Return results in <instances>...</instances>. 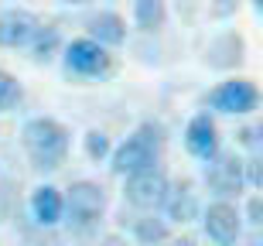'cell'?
<instances>
[{
  "mask_svg": "<svg viewBox=\"0 0 263 246\" xmlns=\"http://www.w3.org/2000/svg\"><path fill=\"white\" fill-rule=\"evenodd\" d=\"M21 140H24V150H28L31 164L38 171H55V167L65 164L68 158V127L59 123L55 117H34L24 123L21 130Z\"/></svg>",
  "mask_w": 263,
  "mask_h": 246,
  "instance_id": "1",
  "label": "cell"
},
{
  "mask_svg": "<svg viewBox=\"0 0 263 246\" xmlns=\"http://www.w3.org/2000/svg\"><path fill=\"white\" fill-rule=\"evenodd\" d=\"M161 150H164V130L157 127V123H151V120H144V123L109 154V171L117 178L140 175L147 167L161 164Z\"/></svg>",
  "mask_w": 263,
  "mask_h": 246,
  "instance_id": "2",
  "label": "cell"
},
{
  "mask_svg": "<svg viewBox=\"0 0 263 246\" xmlns=\"http://www.w3.org/2000/svg\"><path fill=\"white\" fill-rule=\"evenodd\" d=\"M106 212V188L96 181H72L65 195V222L76 236H92Z\"/></svg>",
  "mask_w": 263,
  "mask_h": 246,
  "instance_id": "3",
  "label": "cell"
},
{
  "mask_svg": "<svg viewBox=\"0 0 263 246\" xmlns=\"http://www.w3.org/2000/svg\"><path fill=\"white\" fill-rule=\"evenodd\" d=\"M167 192H171V178L157 167H147L140 175H130L127 185H123V198H127L134 209L140 212H157V209H164L167 202Z\"/></svg>",
  "mask_w": 263,
  "mask_h": 246,
  "instance_id": "4",
  "label": "cell"
},
{
  "mask_svg": "<svg viewBox=\"0 0 263 246\" xmlns=\"http://www.w3.org/2000/svg\"><path fill=\"white\" fill-rule=\"evenodd\" d=\"M65 69L82 79H99V75H109L113 55L106 51V45H99L96 38L86 34V38H76L65 45Z\"/></svg>",
  "mask_w": 263,
  "mask_h": 246,
  "instance_id": "5",
  "label": "cell"
},
{
  "mask_svg": "<svg viewBox=\"0 0 263 246\" xmlns=\"http://www.w3.org/2000/svg\"><path fill=\"white\" fill-rule=\"evenodd\" d=\"M205 185L219 198H233L246 185V161L236 150H219L212 161H205Z\"/></svg>",
  "mask_w": 263,
  "mask_h": 246,
  "instance_id": "6",
  "label": "cell"
},
{
  "mask_svg": "<svg viewBox=\"0 0 263 246\" xmlns=\"http://www.w3.org/2000/svg\"><path fill=\"white\" fill-rule=\"evenodd\" d=\"M215 113H229V117H246L260 109V89L250 79H226L209 92L205 99Z\"/></svg>",
  "mask_w": 263,
  "mask_h": 246,
  "instance_id": "7",
  "label": "cell"
},
{
  "mask_svg": "<svg viewBox=\"0 0 263 246\" xmlns=\"http://www.w3.org/2000/svg\"><path fill=\"white\" fill-rule=\"evenodd\" d=\"M202 226L209 233V239H215L219 246H233L243 233V216L236 212L229 198H219L209 209H202Z\"/></svg>",
  "mask_w": 263,
  "mask_h": 246,
  "instance_id": "8",
  "label": "cell"
},
{
  "mask_svg": "<svg viewBox=\"0 0 263 246\" xmlns=\"http://www.w3.org/2000/svg\"><path fill=\"white\" fill-rule=\"evenodd\" d=\"M185 147L192 158L198 161H212L219 154V127L209 113H195L185 127Z\"/></svg>",
  "mask_w": 263,
  "mask_h": 246,
  "instance_id": "9",
  "label": "cell"
},
{
  "mask_svg": "<svg viewBox=\"0 0 263 246\" xmlns=\"http://www.w3.org/2000/svg\"><path fill=\"white\" fill-rule=\"evenodd\" d=\"M38 28H41V21L31 10H21V7L0 10V48H24V45H31Z\"/></svg>",
  "mask_w": 263,
  "mask_h": 246,
  "instance_id": "10",
  "label": "cell"
},
{
  "mask_svg": "<svg viewBox=\"0 0 263 246\" xmlns=\"http://www.w3.org/2000/svg\"><path fill=\"white\" fill-rule=\"evenodd\" d=\"M164 212L171 222H192V219L202 216V205H198V195H195V188H192V181H171Z\"/></svg>",
  "mask_w": 263,
  "mask_h": 246,
  "instance_id": "11",
  "label": "cell"
},
{
  "mask_svg": "<svg viewBox=\"0 0 263 246\" xmlns=\"http://www.w3.org/2000/svg\"><path fill=\"white\" fill-rule=\"evenodd\" d=\"M31 216L38 219L41 226H55L65 216V195L55 185H38L31 192Z\"/></svg>",
  "mask_w": 263,
  "mask_h": 246,
  "instance_id": "12",
  "label": "cell"
},
{
  "mask_svg": "<svg viewBox=\"0 0 263 246\" xmlns=\"http://www.w3.org/2000/svg\"><path fill=\"white\" fill-rule=\"evenodd\" d=\"M89 38H96L99 45H106V48H117V45H123V38H127V24H123V17L113 14V10L92 14V17H89Z\"/></svg>",
  "mask_w": 263,
  "mask_h": 246,
  "instance_id": "13",
  "label": "cell"
},
{
  "mask_svg": "<svg viewBox=\"0 0 263 246\" xmlns=\"http://www.w3.org/2000/svg\"><path fill=\"white\" fill-rule=\"evenodd\" d=\"M134 21L140 31H161L167 21L164 0H137L134 4Z\"/></svg>",
  "mask_w": 263,
  "mask_h": 246,
  "instance_id": "14",
  "label": "cell"
},
{
  "mask_svg": "<svg viewBox=\"0 0 263 246\" xmlns=\"http://www.w3.org/2000/svg\"><path fill=\"white\" fill-rule=\"evenodd\" d=\"M31 59L34 62H48L55 51L62 48V31L55 28V24H41L38 31H34V38H31Z\"/></svg>",
  "mask_w": 263,
  "mask_h": 246,
  "instance_id": "15",
  "label": "cell"
},
{
  "mask_svg": "<svg viewBox=\"0 0 263 246\" xmlns=\"http://www.w3.org/2000/svg\"><path fill=\"white\" fill-rule=\"evenodd\" d=\"M134 236L140 246H157V243H167V222L164 219H157V216H140L134 219Z\"/></svg>",
  "mask_w": 263,
  "mask_h": 246,
  "instance_id": "16",
  "label": "cell"
},
{
  "mask_svg": "<svg viewBox=\"0 0 263 246\" xmlns=\"http://www.w3.org/2000/svg\"><path fill=\"white\" fill-rule=\"evenodd\" d=\"M21 99H24V89L21 82L10 75V72L0 69V113H10V109L21 106Z\"/></svg>",
  "mask_w": 263,
  "mask_h": 246,
  "instance_id": "17",
  "label": "cell"
},
{
  "mask_svg": "<svg viewBox=\"0 0 263 246\" xmlns=\"http://www.w3.org/2000/svg\"><path fill=\"white\" fill-rule=\"evenodd\" d=\"M82 144H86L89 161H103V158L113 154V144H109V137L103 134V130H89L86 137H82Z\"/></svg>",
  "mask_w": 263,
  "mask_h": 246,
  "instance_id": "18",
  "label": "cell"
},
{
  "mask_svg": "<svg viewBox=\"0 0 263 246\" xmlns=\"http://www.w3.org/2000/svg\"><path fill=\"white\" fill-rule=\"evenodd\" d=\"M239 144L246 150H253V154H263V120H256V123L239 130Z\"/></svg>",
  "mask_w": 263,
  "mask_h": 246,
  "instance_id": "19",
  "label": "cell"
},
{
  "mask_svg": "<svg viewBox=\"0 0 263 246\" xmlns=\"http://www.w3.org/2000/svg\"><path fill=\"white\" fill-rule=\"evenodd\" d=\"M246 185H253L256 192H263V154H253L246 161Z\"/></svg>",
  "mask_w": 263,
  "mask_h": 246,
  "instance_id": "20",
  "label": "cell"
},
{
  "mask_svg": "<svg viewBox=\"0 0 263 246\" xmlns=\"http://www.w3.org/2000/svg\"><path fill=\"white\" fill-rule=\"evenodd\" d=\"M246 219H250L253 226H263V198H250V202H246Z\"/></svg>",
  "mask_w": 263,
  "mask_h": 246,
  "instance_id": "21",
  "label": "cell"
},
{
  "mask_svg": "<svg viewBox=\"0 0 263 246\" xmlns=\"http://www.w3.org/2000/svg\"><path fill=\"white\" fill-rule=\"evenodd\" d=\"M167 246H198V243H195V239H188V236H181V239H171Z\"/></svg>",
  "mask_w": 263,
  "mask_h": 246,
  "instance_id": "22",
  "label": "cell"
},
{
  "mask_svg": "<svg viewBox=\"0 0 263 246\" xmlns=\"http://www.w3.org/2000/svg\"><path fill=\"white\" fill-rule=\"evenodd\" d=\"M99 246H127V243H123V239H103Z\"/></svg>",
  "mask_w": 263,
  "mask_h": 246,
  "instance_id": "23",
  "label": "cell"
},
{
  "mask_svg": "<svg viewBox=\"0 0 263 246\" xmlns=\"http://www.w3.org/2000/svg\"><path fill=\"white\" fill-rule=\"evenodd\" d=\"M250 246H263V236H253V239H250Z\"/></svg>",
  "mask_w": 263,
  "mask_h": 246,
  "instance_id": "24",
  "label": "cell"
},
{
  "mask_svg": "<svg viewBox=\"0 0 263 246\" xmlns=\"http://www.w3.org/2000/svg\"><path fill=\"white\" fill-rule=\"evenodd\" d=\"M253 7H256V14H263V0H253Z\"/></svg>",
  "mask_w": 263,
  "mask_h": 246,
  "instance_id": "25",
  "label": "cell"
}]
</instances>
